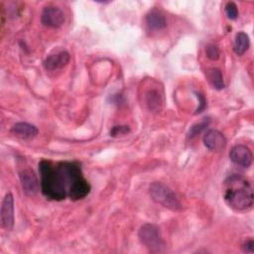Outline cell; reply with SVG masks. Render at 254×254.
I'll use <instances>...</instances> for the list:
<instances>
[{"label": "cell", "instance_id": "6da1fadb", "mask_svg": "<svg viewBox=\"0 0 254 254\" xmlns=\"http://www.w3.org/2000/svg\"><path fill=\"white\" fill-rule=\"evenodd\" d=\"M39 171L42 193L49 199L63 200L68 197L71 200H79L90 191L91 187L76 162L53 163L42 160L39 163Z\"/></svg>", "mask_w": 254, "mask_h": 254}, {"label": "cell", "instance_id": "7a4b0ae2", "mask_svg": "<svg viewBox=\"0 0 254 254\" xmlns=\"http://www.w3.org/2000/svg\"><path fill=\"white\" fill-rule=\"evenodd\" d=\"M224 200L237 211L247 210L253 205V188L249 180L241 175L233 174L224 181Z\"/></svg>", "mask_w": 254, "mask_h": 254}, {"label": "cell", "instance_id": "3957f363", "mask_svg": "<svg viewBox=\"0 0 254 254\" xmlns=\"http://www.w3.org/2000/svg\"><path fill=\"white\" fill-rule=\"evenodd\" d=\"M149 193L156 203H159L171 210H180L182 208V204L177 194L163 183H152L149 187Z\"/></svg>", "mask_w": 254, "mask_h": 254}, {"label": "cell", "instance_id": "277c9868", "mask_svg": "<svg viewBox=\"0 0 254 254\" xmlns=\"http://www.w3.org/2000/svg\"><path fill=\"white\" fill-rule=\"evenodd\" d=\"M138 236L141 243L153 253L161 252L165 246L161 231L159 227L155 224L146 223L142 225L139 229Z\"/></svg>", "mask_w": 254, "mask_h": 254}, {"label": "cell", "instance_id": "5b68a950", "mask_svg": "<svg viewBox=\"0 0 254 254\" xmlns=\"http://www.w3.org/2000/svg\"><path fill=\"white\" fill-rule=\"evenodd\" d=\"M19 178L23 190L27 195L32 196L39 191L41 185H39L38 178L31 168L25 167L19 170Z\"/></svg>", "mask_w": 254, "mask_h": 254}, {"label": "cell", "instance_id": "8992f818", "mask_svg": "<svg viewBox=\"0 0 254 254\" xmlns=\"http://www.w3.org/2000/svg\"><path fill=\"white\" fill-rule=\"evenodd\" d=\"M1 226L10 231L14 226V197L11 192L5 194L0 210Z\"/></svg>", "mask_w": 254, "mask_h": 254}, {"label": "cell", "instance_id": "52a82bcc", "mask_svg": "<svg viewBox=\"0 0 254 254\" xmlns=\"http://www.w3.org/2000/svg\"><path fill=\"white\" fill-rule=\"evenodd\" d=\"M41 22L46 27L59 28L64 22V14L59 7L47 6L42 11Z\"/></svg>", "mask_w": 254, "mask_h": 254}, {"label": "cell", "instance_id": "ba28073f", "mask_svg": "<svg viewBox=\"0 0 254 254\" xmlns=\"http://www.w3.org/2000/svg\"><path fill=\"white\" fill-rule=\"evenodd\" d=\"M230 160L243 168H248L252 164V152L251 150L245 145H236L232 147L229 152Z\"/></svg>", "mask_w": 254, "mask_h": 254}, {"label": "cell", "instance_id": "9c48e42d", "mask_svg": "<svg viewBox=\"0 0 254 254\" xmlns=\"http://www.w3.org/2000/svg\"><path fill=\"white\" fill-rule=\"evenodd\" d=\"M69 62V54L65 50H55L44 61V66L48 70H55L65 66Z\"/></svg>", "mask_w": 254, "mask_h": 254}, {"label": "cell", "instance_id": "30bf717a", "mask_svg": "<svg viewBox=\"0 0 254 254\" xmlns=\"http://www.w3.org/2000/svg\"><path fill=\"white\" fill-rule=\"evenodd\" d=\"M204 146L212 152H219L226 146V138L218 130H208L203 136Z\"/></svg>", "mask_w": 254, "mask_h": 254}, {"label": "cell", "instance_id": "8fae6325", "mask_svg": "<svg viewBox=\"0 0 254 254\" xmlns=\"http://www.w3.org/2000/svg\"><path fill=\"white\" fill-rule=\"evenodd\" d=\"M11 132L22 140H31L38 134L36 126L27 122H18L11 128Z\"/></svg>", "mask_w": 254, "mask_h": 254}, {"label": "cell", "instance_id": "7c38bea8", "mask_svg": "<svg viewBox=\"0 0 254 254\" xmlns=\"http://www.w3.org/2000/svg\"><path fill=\"white\" fill-rule=\"evenodd\" d=\"M145 103L148 109L152 112H158L162 109L163 105V96L160 90L157 88H149L145 92Z\"/></svg>", "mask_w": 254, "mask_h": 254}, {"label": "cell", "instance_id": "4fadbf2b", "mask_svg": "<svg viewBox=\"0 0 254 254\" xmlns=\"http://www.w3.org/2000/svg\"><path fill=\"white\" fill-rule=\"evenodd\" d=\"M146 24L153 31H160L167 27V21L164 14L156 9L149 11L146 16Z\"/></svg>", "mask_w": 254, "mask_h": 254}, {"label": "cell", "instance_id": "5bb4252c", "mask_svg": "<svg viewBox=\"0 0 254 254\" xmlns=\"http://www.w3.org/2000/svg\"><path fill=\"white\" fill-rule=\"evenodd\" d=\"M249 37L246 33L244 32H238L235 36L234 40V45H233V50L236 55L242 56L249 48Z\"/></svg>", "mask_w": 254, "mask_h": 254}, {"label": "cell", "instance_id": "9a60e30c", "mask_svg": "<svg viewBox=\"0 0 254 254\" xmlns=\"http://www.w3.org/2000/svg\"><path fill=\"white\" fill-rule=\"evenodd\" d=\"M206 75H207V78L213 88H215L217 90H221L224 88L225 85H224L223 76H222L220 69L215 68V67L208 68L206 70Z\"/></svg>", "mask_w": 254, "mask_h": 254}, {"label": "cell", "instance_id": "2e32d148", "mask_svg": "<svg viewBox=\"0 0 254 254\" xmlns=\"http://www.w3.org/2000/svg\"><path fill=\"white\" fill-rule=\"evenodd\" d=\"M209 119L208 118H204V120L200 123H197V124H194L190 127V131H189V138H193L195 137L196 135H198L199 133H201L209 124Z\"/></svg>", "mask_w": 254, "mask_h": 254}, {"label": "cell", "instance_id": "e0dca14e", "mask_svg": "<svg viewBox=\"0 0 254 254\" xmlns=\"http://www.w3.org/2000/svg\"><path fill=\"white\" fill-rule=\"evenodd\" d=\"M205 54H206V57L211 61H217L220 57V51L218 47L213 44H209L206 46Z\"/></svg>", "mask_w": 254, "mask_h": 254}, {"label": "cell", "instance_id": "ac0fdd59", "mask_svg": "<svg viewBox=\"0 0 254 254\" xmlns=\"http://www.w3.org/2000/svg\"><path fill=\"white\" fill-rule=\"evenodd\" d=\"M225 13L226 16L230 20H235L238 17V9L234 2H227L225 5Z\"/></svg>", "mask_w": 254, "mask_h": 254}, {"label": "cell", "instance_id": "d6986e66", "mask_svg": "<svg viewBox=\"0 0 254 254\" xmlns=\"http://www.w3.org/2000/svg\"><path fill=\"white\" fill-rule=\"evenodd\" d=\"M130 132V129L128 126H115L110 131L111 136H117V135H123Z\"/></svg>", "mask_w": 254, "mask_h": 254}, {"label": "cell", "instance_id": "ffe728a7", "mask_svg": "<svg viewBox=\"0 0 254 254\" xmlns=\"http://www.w3.org/2000/svg\"><path fill=\"white\" fill-rule=\"evenodd\" d=\"M243 249L245 252H250V253H253L254 252V241L253 239H248L244 242L243 244Z\"/></svg>", "mask_w": 254, "mask_h": 254}, {"label": "cell", "instance_id": "44dd1931", "mask_svg": "<svg viewBox=\"0 0 254 254\" xmlns=\"http://www.w3.org/2000/svg\"><path fill=\"white\" fill-rule=\"evenodd\" d=\"M196 95H197V98L199 99V107L196 109L195 113H199V112H201L204 109L206 101H205V98L203 97V95H201L200 93H196Z\"/></svg>", "mask_w": 254, "mask_h": 254}]
</instances>
